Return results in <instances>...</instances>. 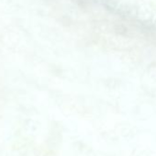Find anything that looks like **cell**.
<instances>
[{
    "mask_svg": "<svg viewBox=\"0 0 156 156\" xmlns=\"http://www.w3.org/2000/svg\"><path fill=\"white\" fill-rule=\"evenodd\" d=\"M73 1L82 7V6H87L89 3L90 0H73Z\"/></svg>",
    "mask_w": 156,
    "mask_h": 156,
    "instance_id": "1",
    "label": "cell"
}]
</instances>
